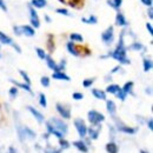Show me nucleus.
<instances>
[{
  "mask_svg": "<svg viewBox=\"0 0 153 153\" xmlns=\"http://www.w3.org/2000/svg\"><path fill=\"white\" fill-rule=\"evenodd\" d=\"M0 8H1L3 11H5V12H7V6H6L4 0H0Z\"/></svg>",
  "mask_w": 153,
  "mask_h": 153,
  "instance_id": "obj_46",
  "label": "nucleus"
},
{
  "mask_svg": "<svg viewBox=\"0 0 153 153\" xmlns=\"http://www.w3.org/2000/svg\"><path fill=\"white\" fill-rule=\"evenodd\" d=\"M39 104H40V106H41V107H44V108L47 106L46 96H45L44 93H40V94H39Z\"/></svg>",
  "mask_w": 153,
  "mask_h": 153,
  "instance_id": "obj_31",
  "label": "nucleus"
},
{
  "mask_svg": "<svg viewBox=\"0 0 153 153\" xmlns=\"http://www.w3.org/2000/svg\"><path fill=\"white\" fill-rule=\"evenodd\" d=\"M140 153H148V152H146V151H144V149H141V151H140Z\"/></svg>",
  "mask_w": 153,
  "mask_h": 153,
  "instance_id": "obj_57",
  "label": "nucleus"
},
{
  "mask_svg": "<svg viewBox=\"0 0 153 153\" xmlns=\"http://www.w3.org/2000/svg\"><path fill=\"white\" fill-rule=\"evenodd\" d=\"M50 123L62 134V135H65L66 133H67V131H68V126H67V124L66 123H64L61 119H58V118H51V120H50Z\"/></svg>",
  "mask_w": 153,
  "mask_h": 153,
  "instance_id": "obj_3",
  "label": "nucleus"
},
{
  "mask_svg": "<svg viewBox=\"0 0 153 153\" xmlns=\"http://www.w3.org/2000/svg\"><path fill=\"white\" fill-rule=\"evenodd\" d=\"M27 110L33 114V117L37 119V121L38 123H44V120H45V118H44V114L41 113V112H39L37 108H34L33 106H27Z\"/></svg>",
  "mask_w": 153,
  "mask_h": 153,
  "instance_id": "obj_9",
  "label": "nucleus"
},
{
  "mask_svg": "<svg viewBox=\"0 0 153 153\" xmlns=\"http://www.w3.org/2000/svg\"><path fill=\"white\" fill-rule=\"evenodd\" d=\"M46 128H47L48 134H53V135H55L58 139H62V138H64V135H62V134H61V133H60V132H59V131H58V130H57V128H55V127H54L50 121L46 123Z\"/></svg>",
  "mask_w": 153,
  "mask_h": 153,
  "instance_id": "obj_10",
  "label": "nucleus"
},
{
  "mask_svg": "<svg viewBox=\"0 0 153 153\" xmlns=\"http://www.w3.org/2000/svg\"><path fill=\"white\" fill-rule=\"evenodd\" d=\"M81 21H83V23H85V24L94 25V24H97V23H98V19H97V17H96V16H90L89 18H83V19H81Z\"/></svg>",
  "mask_w": 153,
  "mask_h": 153,
  "instance_id": "obj_27",
  "label": "nucleus"
},
{
  "mask_svg": "<svg viewBox=\"0 0 153 153\" xmlns=\"http://www.w3.org/2000/svg\"><path fill=\"white\" fill-rule=\"evenodd\" d=\"M87 117H89V121H90L92 125H94V126L100 125V123H103V121L105 120V115H104L103 113L96 111V110H91V111L87 113Z\"/></svg>",
  "mask_w": 153,
  "mask_h": 153,
  "instance_id": "obj_2",
  "label": "nucleus"
},
{
  "mask_svg": "<svg viewBox=\"0 0 153 153\" xmlns=\"http://www.w3.org/2000/svg\"><path fill=\"white\" fill-rule=\"evenodd\" d=\"M55 108H57V111H58V113L62 117V119H69L71 118V111L67 108V107H65L62 104H57L55 105Z\"/></svg>",
  "mask_w": 153,
  "mask_h": 153,
  "instance_id": "obj_8",
  "label": "nucleus"
},
{
  "mask_svg": "<svg viewBox=\"0 0 153 153\" xmlns=\"http://www.w3.org/2000/svg\"><path fill=\"white\" fill-rule=\"evenodd\" d=\"M45 20H46L47 23H51V18H50L48 16H45Z\"/></svg>",
  "mask_w": 153,
  "mask_h": 153,
  "instance_id": "obj_54",
  "label": "nucleus"
},
{
  "mask_svg": "<svg viewBox=\"0 0 153 153\" xmlns=\"http://www.w3.org/2000/svg\"><path fill=\"white\" fill-rule=\"evenodd\" d=\"M30 20H31V25H32L33 28L40 27V21H39V19H30Z\"/></svg>",
  "mask_w": 153,
  "mask_h": 153,
  "instance_id": "obj_40",
  "label": "nucleus"
},
{
  "mask_svg": "<svg viewBox=\"0 0 153 153\" xmlns=\"http://www.w3.org/2000/svg\"><path fill=\"white\" fill-rule=\"evenodd\" d=\"M35 52H37L38 57H39V58H40L41 60L46 59V55H47V54H46V52H45V51H44L42 48H39V47H38V48H35Z\"/></svg>",
  "mask_w": 153,
  "mask_h": 153,
  "instance_id": "obj_32",
  "label": "nucleus"
},
{
  "mask_svg": "<svg viewBox=\"0 0 153 153\" xmlns=\"http://www.w3.org/2000/svg\"><path fill=\"white\" fill-rule=\"evenodd\" d=\"M106 151L108 153H118L119 152V147H118V145L115 142L112 141V142L106 144Z\"/></svg>",
  "mask_w": 153,
  "mask_h": 153,
  "instance_id": "obj_21",
  "label": "nucleus"
},
{
  "mask_svg": "<svg viewBox=\"0 0 153 153\" xmlns=\"http://www.w3.org/2000/svg\"><path fill=\"white\" fill-rule=\"evenodd\" d=\"M142 48H144L142 44H140V42H138V41L133 42V44L130 46V50H132V51H141Z\"/></svg>",
  "mask_w": 153,
  "mask_h": 153,
  "instance_id": "obj_30",
  "label": "nucleus"
},
{
  "mask_svg": "<svg viewBox=\"0 0 153 153\" xmlns=\"http://www.w3.org/2000/svg\"><path fill=\"white\" fill-rule=\"evenodd\" d=\"M147 13H148V18H149V19H153V10H152V7L148 8Z\"/></svg>",
  "mask_w": 153,
  "mask_h": 153,
  "instance_id": "obj_50",
  "label": "nucleus"
},
{
  "mask_svg": "<svg viewBox=\"0 0 153 153\" xmlns=\"http://www.w3.org/2000/svg\"><path fill=\"white\" fill-rule=\"evenodd\" d=\"M12 46L14 47V50H16L18 53H21V48L18 46V44H14V42H13V44H12Z\"/></svg>",
  "mask_w": 153,
  "mask_h": 153,
  "instance_id": "obj_49",
  "label": "nucleus"
},
{
  "mask_svg": "<svg viewBox=\"0 0 153 153\" xmlns=\"http://www.w3.org/2000/svg\"><path fill=\"white\" fill-rule=\"evenodd\" d=\"M74 126L76 128V132L80 135V138H85L87 134V126L83 119H75L74 120Z\"/></svg>",
  "mask_w": 153,
  "mask_h": 153,
  "instance_id": "obj_4",
  "label": "nucleus"
},
{
  "mask_svg": "<svg viewBox=\"0 0 153 153\" xmlns=\"http://www.w3.org/2000/svg\"><path fill=\"white\" fill-rule=\"evenodd\" d=\"M11 83H13V84L16 85V87L23 89V90H25V91L32 93V90H31V87H30L27 84H25V83H19V81H16V80H13V79H11Z\"/></svg>",
  "mask_w": 153,
  "mask_h": 153,
  "instance_id": "obj_23",
  "label": "nucleus"
},
{
  "mask_svg": "<svg viewBox=\"0 0 153 153\" xmlns=\"http://www.w3.org/2000/svg\"><path fill=\"white\" fill-rule=\"evenodd\" d=\"M55 12H57V13H59V14H62V16H67V17H69V16H71V13H69L66 8H57V10H55Z\"/></svg>",
  "mask_w": 153,
  "mask_h": 153,
  "instance_id": "obj_38",
  "label": "nucleus"
},
{
  "mask_svg": "<svg viewBox=\"0 0 153 153\" xmlns=\"http://www.w3.org/2000/svg\"><path fill=\"white\" fill-rule=\"evenodd\" d=\"M13 31H14V33L17 34V35H21L23 33H21V27L20 26H14L13 27Z\"/></svg>",
  "mask_w": 153,
  "mask_h": 153,
  "instance_id": "obj_43",
  "label": "nucleus"
},
{
  "mask_svg": "<svg viewBox=\"0 0 153 153\" xmlns=\"http://www.w3.org/2000/svg\"><path fill=\"white\" fill-rule=\"evenodd\" d=\"M147 126H148V130H149V131L153 130V120H152V119H148V120H147Z\"/></svg>",
  "mask_w": 153,
  "mask_h": 153,
  "instance_id": "obj_48",
  "label": "nucleus"
},
{
  "mask_svg": "<svg viewBox=\"0 0 153 153\" xmlns=\"http://www.w3.org/2000/svg\"><path fill=\"white\" fill-rule=\"evenodd\" d=\"M28 12H30L31 19H39V18H38V14H37V11H35L31 5L28 6Z\"/></svg>",
  "mask_w": 153,
  "mask_h": 153,
  "instance_id": "obj_33",
  "label": "nucleus"
},
{
  "mask_svg": "<svg viewBox=\"0 0 153 153\" xmlns=\"http://www.w3.org/2000/svg\"><path fill=\"white\" fill-rule=\"evenodd\" d=\"M84 98V94L80 93V92H74L73 93V99L74 100H81Z\"/></svg>",
  "mask_w": 153,
  "mask_h": 153,
  "instance_id": "obj_41",
  "label": "nucleus"
},
{
  "mask_svg": "<svg viewBox=\"0 0 153 153\" xmlns=\"http://www.w3.org/2000/svg\"><path fill=\"white\" fill-rule=\"evenodd\" d=\"M18 133H19V135L21 137V139H24V138L34 139L35 135H37L35 132L32 131V130L28 128V127H19V128H18Z\"/></svg>",
  "mask_w": 153,
  "mask_h": 153,
  "instance_id": "obj_6",
  "label": "nucleus"
},
{
  "mask_svg": "<svg viewBox=\"0 0 153 153\" xmlns=\"http://www.w3.org/2000/svg\"><path fill=\"white\" fill-rule=\"evenodd\" d=\"M106 108H107V112L111 115H114L115 112H117V106H115L113 100H106Z\"/></svg>",
  "mask_w": 153,
  "mask_h": 153,
  "instance_id": "obj_19",
  "label": "nucleus"
},
{
  "mask_svg": "<svg viewBox=\"0 0 153 153\" xmlns=\"http://www.w3.org/2000/svg\"><path fill=\"white\" fill-rule=\"evenodd\" d=\"M65 67H66V60H65V59H62V60L60 61V64L58 65V68H59V71H60V72H62V71L65 69Z\"/></svg>",
  "mask_w": 153,
  "mask_h": 153,
  "instance_id": "obj_42",
  "label": "nucleus"
},
{
  "mask_svg": "<svg viewBox=\"0 0 153 153\" xmlns=\"http://www.w3.org/2000/svg\"><path fill=\"white\" fill-rule=\"evenodd\" d=\"M146 93H148V94H151V87H148V89H146Z\"/></svg>",
  "mask_w": 153,
  "mask_h": 153,
  "instance_id": "obj_55",
  "label": "nucleus"
},
{
  "mask_svg": "<svg viewBox=\"0 0 153 153\" xmlns=\"http://www.w3.org/2000/svg\"><path fill=\"white\" fill-rule=\"evenodd\" d=\"M117 130L120 131V132H124V133H128V134H134V133L138 132L137 127H128L120 121H117Z\"/></svg>",
  "mask_w": 153,
  "mask_h": 153,
  "instance_id": "obj_7",
  "label": "nucleus"
},
{
  "mask_svg": "<svg viewBox=\"0 0 153 153\" xmlns=\"http://www.w3.org/2000/svg\"><path fill=\"white\" fill-rule=\"evenodd\" d=\"M133 81H127L125 85H124V87L121 89L126 94H132L133 96V92H132V90H133Z\"/></svg>",
  "mask_w": 153,
  "mask_h": 153,
  "instance_id": "obj_25",
  "label": "nucleus"
},
{
  "mask_svg": "<svg viewBox=\"0 0 153 153\" xmlns=\"http://www.w3.org/2000/svg\"><path fill=\"white\" fill-rule=\"evenodd\" d=\"M69 39H71V41H73V42H83V41H84L83 35L79 34V33H71V34H69Z\"/></svg>",
  "mask_w": 153,
  "mask_h": 153,
  "instance_id": "obj_24",
  "label": "nucleus"
},
{
  "mask_svg": "<svg viewBox=\"0 0 153 153\" xmlns=\"http://www.w3.org/2000/svg\"><path fill=\"white\" fill-rule=\"evenodd\" d=\"M19 73H20V75L23 76V79H24V81H25V84H27L28 86L31 85V79H30V76H28V74L25 72V71H23V69H20L19 71Z\"/></svg>",
  "mask_w": 153,
  "mask_h": 153,
  "instance_id": "obj_29",
  "label": "nucleus"
},
{
  "mask_svg": "<svg viewBox=\"0 0 153 153\" xmlns=\"http://www.w3.org/2000/svg\"><path fill=\"white\" fill-rule=\"evenodd\" d=\"M0 42L4 44V45H12V44H13V40H12L8 35H6L4 32L0 31Z\"/></svg>",
  "mask_w": 153,
  "mask_h": 153,
  "instance_id": "obj_20",
  "label": "nucleus"
},
{
  "mask_svg": "<svg viewBox=\"0 0 153 153\" xmlns=\"http://www.w3.org/2000/svg\"><path fill=\"white\" fill-rule=\"evenodd\" d=\"M8 153H16V152H14V149H13V148L11 147V148H10V152H8Z\"/></svg>",
  "mask_w": 153,
  "mask_h": 153,
  "instance_id": "obj_56",
  "label": "nucleus"
},
{
  "mask_svg": "<svg viewBox=\"0 0 153 153\" xmlns=\"http://www.w3.org/2000/svg\"><path fill=\"white\" fill-rule=\"evenodd\" d=\"M40 84L44 87H48L50 86V78H48V76H42V78L40 79Z\"/></svg>",
  "mask_w": 153,
  "mask_h": 153,
  "instance_id": "obj_34",
  "label": "nucleus"
},
{
  "mask_svg": "<svg viewBox=\"0 0 153 153\" xmlns=\"http://www.w3.org/2000/svg\"><path fill=\"white\" fill-rule=\"evenodd\" d=\"M146 30L148 31V33H149L151 35L153 34V27H152V24H151V23H147V24H146Z\"/></svg>",
  "mask_w": 153,
  "mask_h": 153,
  "instance_id": "obj_45",
  "label": "nucleus"
},
{
  "mask_svg": "<svg viewBox=\"0 0 153 153\" xmlns=\"http://www.w3.org/2000/svg\"><path fill=\"white\" fill-rule=\"evenodd\" d=\"M73 146L76 147V149L80 151V152H83V153H87V152H89V147H87V145H86L83 140H76V141H74V142H73Z\"/></svg>",
  "mask_w": 153,
  "mask_h": 153,
  "instance_id": "obj_12",
  "label": "nucleus"
},
{
  "mask_svg": "<svg viewBox=\"0 0 153 153\" xmlns=\"http://www.w3.org/2000/svg\"><path fill=\"white\" fill-rule=\"evenodd\" d=\"M101 40L106 44V45H111L114 40V32H113V26H110L106 28L105 32H103L101 34Z\"/></svg>",
  "mask_w": 153,
  "mask_h": 153,
  "instance_id": "obj_5",
  "label": "nucleus"
},
{
  "mask_svg": "<svg viewBox=\"0 0 153 153\" xmlns=\"http://www.w3.org/2000/svg\"><path fill=\"white\" fill-rule=\"evenodd\" d=\"M144 71L145 72H148V71H151L152 69V66H153V64H152V60L151 59H144Z\"/></svg>",
  "mask_w": 153,
  "mask_h": 153,
  "instance_id": "obj_28",
  "label": "nucleus"
},
{
  "mask_svg": "<svg viewBox=\"0 0 153 153\" xmlns=\"http://www.w3.org/2000/svg\"><path fill=\"white\" fill-rule=\"evenodd\" d=\"M106 3H107V5H108V6H111L112 8H114V10H117V8H115V6H114V4H113V1H112V0H107V1H106Z\"/></svg>",
  "mask_w": 153,
  "mask_h": 153,
  "instance_id": "obj_52",
  "label": "nucleus"
},
{
  "mask_svg": "<svg viewBox=\"0 0 153 153\" xmlns=\"http://www.w3.org/2000/svg\"><path fill=\"white\" fill-rule=\"evenodd\" d=\"M46 4H47V1L46 0H32L31 1V6L33 7H35V8H44L45 6H46Z\"/></svg>",
  "mask_w": 153,
  "mask_h": 153,
  "instance_id": "obj_22",
  "label": "nucleus"
},
{
  "mask_svg": "<svg viewBox=\"0 0 153 153\" xmlns=\"http://www.w3.org/2000/svg\"><path fill=\"white\" fill-rule=\"evenodd\" d=\"M46 62H47V66H48V68H51L53 72H60L59 71V68H58V65H57V62L50 57V55H46Z\"/></svg>",
  "mask_w": 153,
  "mask_h": 153,
  "instance_id": "obj_17",
  "label": "nucleus"
},
{
  "mask_svg": "<svg viewBox=\"0 0 153 153\" xmlns=\"http://www.w3.org/2000/svg\"><path fill=\"white\" fill-rule=\"evenodd\" d=\"M66 47H67V51H68L72 55H74V57H79V55H80L79 50L76 48V46H75V44H74L73 41H68L67 45H66Z\"/></svg>",
  "mask_w": 153,
  "mask_h": 153,
  "instance_id": "obj_14",
  "label": "nucleus"
},
{
  "mask_svg": "<svg viewBox=\"0 0 153 153\" xmlns=\"http://www.w3.org/2000/svg\"><path fill=\"white\" fill-rule=\"evenodd\" d=\"M92 94L94 96V98L100 99V100H106V92L101 91L99 89H93L92 90Z\"/></svg>",
  "mask_w": 153,
  "mask_h": 153,
  "instance_id": "obj_18",
  "label": "nucleus"
},
{
  "mask_svg": "<svg viewBox=\"0 0 153 153\" xmlns=\"http://www.w3.org/2000/svg\"><path fill=\"white\" fill-rule=\"evenodd\" d=\"M113 1V4H114V6H115V8L118 10L120 6H121V4H123V0H112Z\"/></svg>",
  "mask_w": 153,
  "mask_h": 153,
  "instance_id": "obj_44",
  "label": "nucleus"
},
{
  "mask_svg": "<svg viewBox=\"0 0 153 153\" xmlns=\"http://www.w3.org/2000/svg\"><path fill=\"white\" fill-rule=\"evenodd\" d=\"M100 131H101V126H100V125H97L96 127H90V128H87V133H89L90 137H91L92 139H94V140L98 139Z\"/></svg>",
  "mask_w": 153,
  "mask_h": 153,
  "instance_id": "obj_11",
  "label": "nucleus"
},
{
  "mask_svg": "<svg viewBox=\"0 0 153 153\" xmlns=\"http://www.w3.org/2000/svg\"><path fill=\"white\" fill-rule=\"evenodd\" d=\"M20 27H21V33L25 34L26 37H33L35 34L34 28L30 25H24V26H20Z\"/></svg>",
  "mask_w": 153,
  "mask_h": 153,
  "instance_id": "obj_15",
  "label": "nucleus"
},
{
  "mask_svg": "<svg viewBox=\"0 0 153 153\" xmlns=\"http://www.w3.org/2000/svg\"><path fill=\"white\" fill-rule=\"evenodd\" d=\"M52 78L55 79V80H65V81H69L71 80L69 76L66 73H64V72H54L52 74Z\"/></svg>",
  "mask_w": 153,
  "mask_h": 153,
  "instance_id": "obj_16",
  "label": "nucleus"
},
{
  "mask_svg": "<svg viewBox=\"0 0 153 153\" xmlns=\"http://www.w3.org/2000/svg\"><path fill=\"white\" fill-rule=\"evenodd\" d=\"M121 87L119 86V85H115V84H111V85H108L107 86V89H106V92L107 93H111V94H115L119 90H120Z\"/></svg>",
  "mask_w": 153,
  "mask_h": 153,
  "instance_id": "obj_26",
  "label": "nucleus"
},
{
  "mask_svg": "<svg viewBox=\"0 0 153 153\" xmlns=\"http://www.w3.org/2000/svg\"><path fill=\"white\" fill-rule=\"evenodd\" d=\"M59 142H60L61 148H64V149H66V148H68V147H69V142H68L67 140H65L64 138H62V139H59Z\"/></svg>",
  "mask_w": 153,
  "mask_h": 153,
  "instance_id": "obj_37",
  "label": "nucleus"
},
{
  "mask_svg": "<svg viewBox=\"0 0 153 153\" xmlns=\"http://www.w3.org/2000/svg\"><path fill=\"white\" fill-rule=\"evenodd\" d=\"M120 69H121V67H120V66H115V67L111 71V73H112V74H113V73H117V72H118V71H120Z\"/></svg>",
  "mask_w": 153,
  "mask_h": 153,
  "instance_id": "obj_51",
  "label": "nucleus"
},
{
  "mask_svg": "<svg viewBox=\"0 0 153 153\" xmlns=\"http://www.w3.org/2000/svg\"><path fill=\"white\" fill-rule=\"evenodd\" d=\"M115 94H117V97H118V98H119L121 101H124V100L126 99V96H127V94H126V93H125V92H124L121 89H120V90H119V91H118Z\"/></svg>",
  "mask_w": 153,
  "mask_h": 153,
  "instance_id": "obj_36",
  "label": "nucleus"
},
{
  "mask_svg": "<svg viewBox=\"0 0 153 153\" xmlns=\"http://www.w3.org/2000/svg\"><path fill=\"white\" fill-rule=\"evenodd\" d=\"M115 25H117V26H123V27L128 25V23H127L125 16H124L123 13H120V12H118L117 16H115Z\"/></svg>",
  "mask_w": 153,
  "mask_h": 153,
  "instance_id": "obj_13",
  "label": "nucleus"
},
{
  "mask_svg": "<svg viewBox=\"0 0 153 153\" xmlns=\"http://www.w3.org/2000/svg\"><path fill=\"white\" fill-rule=\"evenodd\" d=\"M45 153H55V151H54L53 148H51V147H47V148L45 149Z\"/></svg>",
  "mask_w": 153,
  "mask_h": 153,
  "instance_id": "obj_53",
  "label": "nucleus"
},
{
  "mask_svg": "<svg viewBox=\"0 0 153 153\" xmlns=\"http://www.w3.org/2000/svg\"><path fill=\"white\" fill-rule=\"evenodd\" d=\"M18 96V87H12L11 90H10V97L12 98V99H14L16 97Z\"/></svg>",
  "mask_w": 153,
  "mask_h": 153,
  "instance_id": "obj_39",
  "label": "nucleus"
},
{
  "mask_svg": "<svg viewBox=\"0 0 153 153\" xmlns=\"http://www.w3.org/2000/svg\"><path fill=\"white\" fill-rule=\"evenodd\" d=\"M140 1H141L145 6H148V7L152 6V0H140Z\"/></svg>",
  "mask_w": 153,
  "mask_h": 153,
  "instance_id": "obj_47",
  "label": "nucleus"
},
{
  "mask_svg": "<svg viewBox=\"0 0 153 153\" xmlns=\"http://www.w3.org/2000/svg\"><path fill=\"white\" fill-rule=\"evenodd\" d=\"M93 81H94V79H85V80L83 81V86H84L85 89H89V87H91V86L93 85Z\"/></svg>",
  "mask_w": 153,
  "mask_h": 153,
  "instance_id": "obj_35",
  "label": "nucleus"
},
{
  "mask_svg": "<svg viewBox=\"0 0 153 153\" xmlns=\"http://www.w3.org/2000/svg\"><path fill=\"white\" fill-rule=\"evenodd\" d=\"M0 58H1V54H0Z\"/></svg>",
  "mask_w": 153,
  "mask_h": 153,
  "instance_id": "obj_58",
  "label": "nucleus"
},
{
  "mask_svg": "<svg viewBox=\"0 0 153 153\" xmlns=\"http://www.w3.org/2000/svg\"><path fill=\"white\" fill-rule=\"evenodd\" d=\"M125 30L121 31L120 33V38H119V42L117 45V48L113 51V52H110L107 55L108 57H112L113 59H115L117 61H119L120 64L123 65H130L131 64V60L127 58L126 55V47H125V42H124V35H125Z\"/></svg>",
  "mask_w": 153,
  "mask_h": 153,
  "instance_id": "obj_1",
  "label": "nucleus"
}]
</instances>
